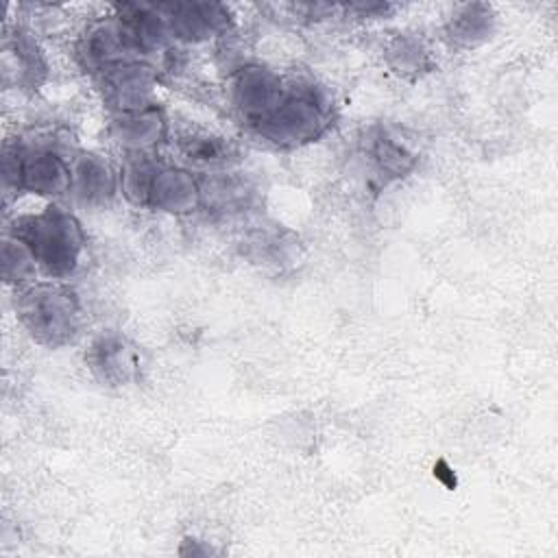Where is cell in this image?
<instances>
[{"mask_svg": "<svg viewBox=\"0 0 558 558\" xmlns=\"http://www.w3.org/2000/svg\"><path fill=\"white\" fill-rule=\"evenodd\" d=\"M102 78H105L107 100L113 102L120 113L150 107L148 105V92L153 87L150 68L131 61L102 72Z\"/></svg>", "mask_w": 558, "mask_h": 558, "instance_id": "8", "label": "cell"}, {"mask_svg": "<svg viewBox=\"0 0 558 558\" xmlns=\"http://www.w3.org/2000/svg\"><path fill=\"white\" fill-rule=\"evenodd\" d=\"M37 262L33 257V253L28 251V246L7 233L4 240H2V277H4V283L9 286H15V290H22L26 286H31L37 277Z\"/></svg>", "mask_w": 558, "mask_h": 558, "instance_id": "11", "label": "cell"}, {"mask_svg": "<svg viewBox=\"0 0 558 558\" xmlns=\"http://www.w3.org/2000/svg\"><path fill=\"white\" fill-rule=\"evenodd\" d=\"M85 362L102 386H124L135 379L140 371L135 349L120 333L98 336L89 344Z\"/></svg>", "mask_w": 558, "mask_h": 558, "instance_id": "6", "label": "cell"}, {"mask_svg": "<svg viewBox=\"0 0 558 558\" xmlns=\"http://www.w3.org/2000/svg\"><path fill=\"white\" fill-rule=\"evenodd\" d=\"M373 155H375L377 166L392 177H401L414 163V157L401 144H397L392 137H377Z\"/></svg>", "mask_w": 558, "mask_h": 558, "instance_id": "14", "label": "cell"}, {"mask_svg": "<svg viewBox=\"0 0 558 558\" xmlns=\"http://www.w3.org/2000/svg\"><path fill=\"white\" fill-rule=\"evenodd\" d=\"M488 22H490V9L484 4H464L460 11L453 15L449 24V33L456 41H462L466 46L480 41L488 33Z\"/></svg>", "mask_w": 558, "mask_h": 558, "instance_id": "12", "label": "cell"}, {"mask_svg": "<svg viewBox=\"0 0 558 558\" xmlns=\"http://www.w3.org/2000/svg\"><path fill=\"white\" fill-rule=\"evenodd\" d=\"M283 94L281 78L259 65L242 68L231 81L233 107L253 129L279 105Z\"/></svg>", "mask_w": 558, "mask_h": 558, "instance_id": "4", "label": "cell"}, {"mask_svg": "<svg viewBox=\"0 0 558 558\" xmlns=\"http://www.w3.org/2000/svg\"><path fill=\"white\" fill-rule=\"evenodd\" d=\"M9 233L20 238L33 253L39 270L57 281L76 270L85 246L78 220L59 205L15 218Z\"/></svg>", "mask_w": 558, "mask_h": 558, "instance_id": "1", "label": "cell"}, {"mask_svg": "<svg viewBox=\"0 0 558 558\" xmlns=\"http://www.w3.org/2000/svg\"><path fill=\"white\" fill-rule=\"evenodd\" d=\"M327 124V109L312 85L286 89L279 105L255 126L275 144H301L320 135Z\"/></svg>", "mask_w": 558, "mask_h": 558, "instance_id": "3", "label": "cell"}, {"mask_svg": "<svg viewBox=\"0 0 558 558\" xmlns=\"http://www.w3.org/2000/svg\"><path fill=\"white\" fill-rule=\"evenodd\" d=\"M15 312L24 329L44 347H63L81 329V305L74 290L57 279L31 283L15 294Z\"/></svg>", "mask_w": 558, "mask_h": 558, "instance_id": "2", "label": "cell"}, {"mask_svg": "<svg viewBox=\"0 0 558 558\" xmlns=\"http://www.w3.org/2000/svg\"><path fill=\"white\" fill-rule=\"evenodd\" d=\"M157 9L166 20L168 33L187 41L205 39L211 33H218L227 24V13L220 4L174 2V4H157Z\"/></svg>", "mask_w": 558, "mask_h": 558, "instance_id": "7", "label": "cell"}, {"mask_svg": "<svg viewBox=\"0 0 558 558\" xmlns=\"http://www.w3.org/2000/svg\"><path fill=\"white\" fill-rule=\"evenodd\" d=\"M179 148L185 155V159L203 166H218L227 161L229 144L222 137H214L207 133H192L181 135Z\"/></svg>", "mask_w": 558, "mask_h": 558, "instance_id": "13", "label": "cell"}, {"mask_svg": "<svg viewBox=\"0 0 558 558\" xmlns=\"http://www.w3.org/2000/svg\"><path fill=\"white\" fill-rule=\"evenodd\" d=\"M135 54H140V50L118 20L96 22L78 44L83 65L94 72H107L116 65L131 63Z\"/></svg>", "mask_w": 558, "mask_h": 558, "instance_id": "5", "label": "cell"}, {"mask_svg": "<svg viewBox=\"0 0 558 558\" xmlns=\"http://www.w3.org/2000/svg\"><path fill=\"white\" fill-rule=\"evenodd\" d=\"M116 137L131 153H148L166 133V120L155 107L120 113L113 122Z\"/></svg>", "mask_w": 558, "mask_h": 558, "instance_id": "10", "label": "cell"}, {"mask_svg": "<svg viewBox=\"0 0 558 558\" xmlns=\"http://www.w3.org/2000/svg\"><path fill=\"white\" fill-rule=\"evenodd\" d=\"M70 192L85 205H105L116 194V174L98 155H81L72 166Z\"/></svg>", "mask_w": 558, "mask_h": 558, "instance_id": "9", "label": "cell"}]
</instances>
